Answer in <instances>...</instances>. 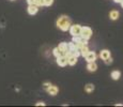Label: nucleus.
<instances>
[{"label":"nucleus","instance_id":"f257e3e1","mask_svg":"<svg viewBox=\"0 0 123 107\" xmlns=\"http://www.w3.org/2000/svg\"><path fill=\"white\" fill-rule=\"evenodd\" d=\"M57 27L62 31H68L71 27V19L65 15H62L57 20Z\"/></svg>","mask_w":123,"mask_h":107},{"label":"nucleus","instance_id":"f03ea898","mask_svg":"<svg viewBox=\"0 0 123 107\" xmlns=\"http://www.w3.org/2000/svg\"><path fill=\"white\" fill-rule=\"evenodd\" d=\"M92 35V29L89 27H81V32H80V37L85 40H88L91 38Z\"/></svg>","mask_w":123,"mask_h":107},{"label":"nucleus","instance_id":"7ed1b4c3","mask_svg":"<svg viewBox=\"0 0 123 107\" xmlns=\"http://www.w3.org/2000/svg\"><path fill=\"white\" fill-rule=\"evenodd\" d=\"M70 33L73 35V37H76V35H80V32H81V27L79 25H73L70 27Z\"/></svg>","mask_w":123,"mask_h":107},{"label":"nucleus","instance_id":"20e7f679","mask_svg":"<svg viewBox=\"0 0 123 107\" xmlns=\"http://www.w3.org/2000/svg\"><path fill=\"white\" fill-rule=\"evenodd\" d=\"M58 49H59V51H60L61 56H65V54H67V51L68 50V43H65V42L60 43V44H59V46H58Z\"/></svg>","mask_w":123,"mask_h":107},{"label":"nucleus","instance_id":"39448f33","mask_svg":"<svg viewBox=\"0 0 123 107\" xmlns=\"http://www.w3.org/2000/svg\"><path fill=\"white\" fill-rule=\"evenodd\" d=\"M57 63L60 66H65L68 64V57L67 56H59L57 57Z\"/></svg>","mask_w":123,"mask_h":107},{"label":"nucleus","instance_id":"423d86ee","mask_svg":"<svg viewBox=\"0 0 123 107\" xmlns=\"http://www.w3.org/2000/svg\"><path fill=\"white\" fill-rule=\"evenodd\" d=\"M85 58H86V60L88 61V62H93V61L96 60V54L94 53V51H90L85 56Z\"/></svg>","mask_w":123,"mask_h":107},{"label":"nucleus","instance_id":"0eeeda50","mask_svg":"<svg viewBox=\"0 0 123 107\" xmlns=\"http://www.w3.org/2000/svg\"><path fill=\"white\" fill-rule=\"evenodd\" d=\"M37 10H39V6H35V4H29V6H28V13H29L30 15H34V14H37Z\"/></svg>","mask_w":123,"mask_h":107},{"label":"nucleus","instance_id":"6e6552de","mask_svg":"<svg viewBox=\"0 0 123 107\" xmlns=\"http://www.w3.org/2000/svg\"><path fill=\"white\" fill-rule=\"evenodd\" d=\"M47 91H48V93L50 94V95L55 96V95H57V94H58L59 89H58V87H56V86H53V85H51L50 87L47 89Z\"/></svg>","mask_w":123,"mask_h":107},{"label":"nucleus","instance_id":"1a4fd4ad","mask_svg":"<svg viewBox=\"0 0 123 107\" xmlns=\"http://www.w3.org/2000/svg\"><path fill=\"white\" fill-rule=\"evenodd\" d=\"M87 69H88V71H90V72H95L98 70V65H96V63L94 61L93 62H88Z\"/></svg>","mask_w":123,"mask_h":107},{"label":"nucleus","instance_id":"9d476101","mask_svg":"<svg viewBox=\"0 0 123 107\" xmlns=\"http://www.w3.org/2000/svg\"><path fill=\"white\" fill-rule=\"evenodd\" d=\"M100 57H101L102 59H103V60H106L107 58H109V57H110V51L107 50V49H104V50L101 51Z\"/></svg>","mask_w":123,"mask_h":107},{"label":"nucleus","instance_id":"9b49d317","mask_svg":"<svg viewBox=\"0 0 123 107\" xmlns=\"http://www.w3.org/2000/svg\"><path fill=\"white\" fill-rule=\"evenodd\" d=\"M119 12L118 11H116V10H113V11H111L109 13V17H110V19H112V20H116V19H118L119 18Z\"/></svg>","mask_w":123,"mask_h":107},{"label":"nucleus","instance_id":"f8f14e48","mask_svg":"<svg viewBox=\"0 0 123 107\" xmlns=\"http://www.w3.org/2000/svg\"><path fill=\"white\" fill-rule=\"evenodd\" d=\"M76 62H77V57H75V56L68 57V64H70V65H75Z\"/></svg>","mask_w":123,"mask_h":107},{"label":"nucleus","instance_id":"ddd939ff","mask_svg":"<svg viewBox=\"0 0 123 107\" xmlns=\"http://www.w3.org/2000/svg\"><path fill=\"white\" fill-rule=\"evenodd\" d=\"M85 91L87 93H91V92L94 91V85L93 84H87L85 86Z\"/></svg>","mask_w":123,"mask_h":107},{"label":"nucleus","instance_id":"4468645a","mask_svg":"<svg viewBox=\"0 0 123 107\" xmlns=\"http://www.w3.org/2000/svg\"><path fill=\"white\" fill-rule=\"evenodd\" d=\"M79 51H80V55H81L82 57H85L87 54L89 53V48H88V45H85V46H82L81 48H79Z\"/></svg>","mask_w":123,"mask_h":107},{"label":"nucleus","instance_id":"2eb2a0df","mask_svg":"<svg viewBox=\"0 0 123 107\" xmlns=\"http://www.w3.org/2000/svg\"><path fill=\"white\" fill-rule=\"evenodd\" d=\"M120 76H121V73H120L119 71H112V72H111V77H112V79H115V80L119 79Z\"/></svg>","mask_w":123,"mask_h":107},{"label":"nucleus","instance_id":"dca6fc26","mask_svg":"<svg viewBox=\"0 0 123 107\" xmlns=\"http://www.w3.org/2000/svg\"><path fill=\"white\" fill-rule=\"evenodd\" d=\"M43 1V6H50L54 3V0H42Z\"/></svg>","mask_w":123,"mask_h":107},{"label":"nucleus","instance_id":"f3484780","mask_svg":"<svg viewBox=\"0 0 123 107\" xmlns=\"http://www.w3.org/2000/svg\"><path fill=\"white\" fill-rule=\"evenodd\" d=\"M68 49H77V46H76V44H75L74 42H72V43H70V44H68Z\"/></svg>","mask_w":123,"mask_h":107},{"label":"nucleus","instance_id":"a211bd4d","mask_svg":"<svg viewBox=\"0 0 123 107\" xmlns=\"http://www.w3.org/2000/svg\"><path fill=\"white\" fill-rule=\"evenodd\" d=\"M54 55H55L56 57H59V56H61V54H60V51H59L58 47H57V48H55V49H54Z\"/></svg>","mask_w":123,"mask_h":107},{"label":"nucleus","instance_id":"6ab92c4d","mask_svg":"<svg viewBox=\"0 0 123 107\" xmlns=\"http://www.w3.org/2000/svg\"><path fill=\"white\" fill-rule=\"evenodd\" d=\"M50 86H51V84H50V82H44V85H43V88H44L45 90H47V89H48L49 87H50Z\"/></svg>","mask_w":123,"mask_h":107},{"label":"nucleus","instance_id":"aec40b11","mask_svg":"<svg viewBox=\"0 0 123 107\" xmlns=\"http://www.w3.org/2000/svg\"><path fill=\"white\" fill-rule=\"evenodd\" d=\"M104 61H105V63H106V64H111V63H112V59H111V57L107 58L106 60H104Z\"/></svg>","mask_w":123,"mask_h":107},{"label":"nucleus","instance_id":"412c9836","mask_svg":"<svg viewBox=\"0 0 123 107\" xmlns=\"http://www.w3.org/2000/svg\"><path fill=\"white\" fill-rule=\"evenodd\" d=\"M40 105L44 106V105H45V103H43V102H39V103H37V106H40Z\"/></svg>","mask_w":123,"mask_h":107},{"label":"nucleus","instance_id":"4be33fe9","mask_svg":"<svg viewBox=\"0 0 123 107\" xmlns=\"http://www.w3.org/2000/svg\"><path fill=\"white\" fill-rule=\"evenodd\" d=\"M113 1H115L116 3H121V1H122V0H113Z\"/></svg>","mask_w":123,"mask_h":107},{"label":"nucleus","instance_id":"5701e85b","mask_svg":"<svg viewBox=\"0 0 123 107\" xmlns=\"http://www.w3.org/2000/svg\"><path fill=\"white\" fill-rule=\"evenodd\" d=\"M121 6H122V8H123V0L121 1Z\"/></svg>","mask_w":123,"mask_h":107},{"label":"nucleus","instance_id":"b1692460","mask_svg":"<svg viewBox=\"0 0 123 107\" xmlns=\"http://www.w3.org/2000/svg\"><path fill=\"white\" fill-rule=\"evenodd\" d=\"M12 1H14V0H12Z\"/></svg>","mask_w":123,"mask_h":107}]
</instances>
